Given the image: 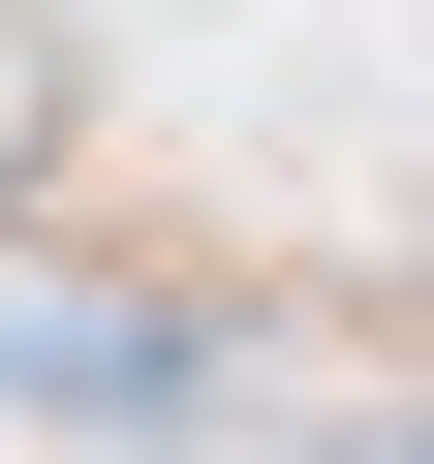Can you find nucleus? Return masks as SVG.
Here are the masks:
<instances>
[]
</instances>
